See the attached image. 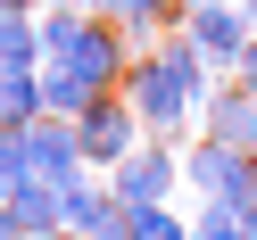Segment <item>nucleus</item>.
Returning <instances> with one entry per match:
<instances>
[{
  "instance_id": "obj_1",
  "label": "nucleus",
  "mask_w": 257,
  "mask_h": 240,
  "mask_svg": "<svg viewBox=\"0 0 257 240\" xmlns=\"http://www.w3.org/2000/svg\"><path fill=\"white\" fill-rule=\"evenodd\" d=\"M116 91L133 100V116L150 124V141H174L191 116H199V108H191V91L166 75V58H158V50H133V67H124V83H116Z\"/></svg>"
},
{
  "instance_id": "obj_2",
  "label": "nucleus",
  "mask_w": 257,
  "mask_h": 240,
  "mask_svg": "<svg viewBox=\"0 0 257 240\" xmlns=\"http://www.w3.org/2000/svg\"><path fill=\"white\" fill-rule=\"evenodd\" d=\"M75 133H83V157H91V174H108L116 157H133L141 141H150V124L133 116V100H124V91H100V100L75 116Z\"/></svg>"
},
{
  "instance_id": "obj_3",
  "label": "nucleus",
  "mask_w": 257,
  "mask_h": 240,
  "mask_svg": "<svg viewBox=\"0 0 257 240\" xmlns=\"http://www.w3.org/2000/svg\"><path fill=\"white\" fill-rule=\"evenodd\" d=\"M183 182L199 190V199H257V149H232V141H199V149H183Z\"/></svg>"
},
{
  "instance_id": "obj_4",
  "label": "nucleus",
  "mask_w": 257,
  "mask_h": 240,
  "mask_svg": "<svg viewBox=\"0 0 257 240\" xmlns=\"http://www.w3.org/2000/svg\"><path fill=\"white\" fill-rule=\"evenodd\" d=\"M174 182H183V149H174V141H141L133 157H116V166H108V190H116L124 207H158V199H174Z\"/></svg>"
},
{
  "instance_id": "obj_5",
  "label": "nucleus",
  "mask_w": 257,
  "mask_h": 240,
  "mask_svg": "<svg viewBox=\"0 0 257 240\" xmlns=\"http://www.w3.org/2000/svg\"><path fill=\"white\" fill-rule=\"evenodd\" d=\"M58 223L83 232V240H124V199L108 182H91V166H83V174L58 182Z\"/></svg>"
},
{
  "instance_id": "obj_6",
  "label": "nucleus",
  "mask_w": 257,
  "mask_h": 240,
  "mask_svg": "<svg viewBox=\"0 0 257 240\" xmlns=\"http://www.w3.org/2000/svg\"><path fill=\"white\" fill-rule=\"evenodd\" d=\"M183 34L199 42V50L216 58L224 75H232V67H240V50H249V34H257V25H249V9H240V0H207V9H183Z\"/></svg>"
},
{
  "instance_id": "obj_7",
  "label": "nucleus",
  "mask_w": 257,
  "mask_h": 240,
  "mask_svg": "<svg viewBox=\"0 0 257 240\" xmlns=\"http://www.w3.org/2000/svg\"><path fill=\"white\" fill-rule=\"evenodd\" d=\"M83 133H75V116H50L42 108L34 124H25V174H50V182H67V174H83Z\"/></svg>"
},
{
  "instance_id": "obj_8",
  "label": "nucleus",
  "mask_w": 257,
  "mask_h": 240,
  "mask_svg": "<svg viewBox=\"0 0 257 240\" xmlns=\"http://www.w3.org/2000/svg\"><path fill=\"white\" fill-rule=\"evenodd\" d=\"M199 124H207V141H232V149H257V91H240L232 75L216 83V100L199 108Z\"/></svg>"
},
{
  "instance_id": "obj_9",
  "label": "nucleus",
  "mask_w": 257,
  "mask_h": 240,
  "mask_svg": "<svg viewBox=\"0 0 257 240\" xmlns=\"http://www.w3.org/2000/svg\"><path fill=\"white\" fill-rule=\"evenodd\" d=\"M91 17H108L133 50H150V42L174 25V0H91Z\"/></svg>"
},
{
  "instance_id": "obj_10",
  "label": "nucleus",
  "mask_w": 257,
  "mask_h": 240,
  "mask_svg": "<svg viewBox=\"0 0 257 240\" xmlns=\"http://www.w3.org/2000/svg\"><path fill=\"white\" fill-rule=\"evenodd\" d=\"M91 100H100V91H91L67 58H42V108H50V116H83Z\"/></svg>"
},
{
  "instance_id": "obj_11",
  "label": "nucleus",
  "mask_w": 257,
  "mask_h": 240,
  "mask_svg": "<svg viewBox=\"0 0 257 240\" xmlns=\"http://www.w3.org/2000/svg\"><path fill=\"white\" fill-rule=\"evenodd\" d=\"M9 215L25 223V240L50 232V223H58V182H50V174H25V182L9 190Z\"/></svg>"
},
{
  "instance_id": "obj_12",
  "label": "nucleus",
  "mask_w": 257,
  "mask_h": 240,
  "mask_svg": "<svg viewBox=\"0 0 257 240\" xmlns=\"http://www.w3.org/2000/svg\"><path fill=\"white\" fill-rule=\"evenodd\" d=\"M34 116H42V67H34V75L0 67V124H17V133H25Z\"/></svg>"
},
{
  "instance_id": "obj_13",
  "label": "nucleus",
  "mask_w": 257,
  "mask_h": 240,
  "mask_svg": "<svg viewBox=\"0 0 257 240\" xmlns=\"http://www.w3.org/2000/svg\"><path fill=\"white\" fill-rule=\"evenodd\" d=\"M124 240H191V223L174 215L166 199L158 207H124Z\"/></svg>"
},
{
  "instance_id": "obj_14",
  "label": "nucleus",
  "mask_w": 257,
  "mask_h": 240,
  "mask_svg": "<svg viewBox=\"0 0 257 240\" xmlns=\"http://www.w3.org/2000/svg\"><path fill=\"white\" fill-rule=\"evenodd\" d=\"M17 182H25V133H17V124H0V199H9Z\"/></svg>"
},
{
  "instance_id": "obj_15",
  "label": "nucleus",
  "mask_w": 257,
  "mask_h": 240,
  "mask_svg": "<svg viewBox=\"0 0 257 240\" xmlns=\"http://www.w3.org/2000/svg\"><path fill=\"white\" fill-rule=\"evenodd\" d=\"M0 240H25V223L9 215V199H0Z\"/></svg>"
},
{
  "instance_id": "obj_16",
  "label": "nucleus",
  "mask_w": 257,
  "mask_h": 240,
  "mask_svg": "<svg viewBox=\"0 0 257 240\" xmlns=\"http://www.w3.org/2000/svg\"><path fill=\"white\" fill-rule=\"evenodd\" d=\"M34 240H83V232H67V223H50V232H34Z\"/></svg>"
},
{
  "instance_id": "obj_17",
  "label": "nucleus",
  "mask_w": 257,
  "mask_h": 240,
  "mask_svg": "<svg viewBox=\"0 0 257 240\" xmlns=\"http://www.w3.org/2000/svg\"><path fill=\"white\" fill-rule=\"evenodd\" d=\"M0 9H25V17H34V9H42V0H0Z\"/></svg>"
},
{
  "instance_id": "obj_18",
  "label": "nucleus",
  "mask_w": 257,
  "mask_h": 240,
  "mask_svg": "<svg viewBox=\"0 0 257 240\" xmlns=\"http://www.w3.org/2000/svg\"><path fill=\"white\" fill-rule=\"evenodd\" d=\"M58 9H91V0H58Z\"/></svg>"
},
{
  "instance_id": "obj_19",
  "label": "nucleus",
  "mask_w": 257,
  "mask_h": 240,
  "mask_svg": "<svg viewBox=\"0 0 257 240\" xmlns=\"http://www.w3.org/2000/svg\"><path fill=\"white\" fill-rule=\"evenodd\" d=\"M240 9H249V25H257V0H240Z\"/></svg>"
},
{
  "instance_id": "obj_20",
  "label": "nucleus",
  "mask_w": 257,
  "mask_h": 240,
  "mask_svg": "<svg viewBox=\"0 0 257 240\" xmlns=\"http://www.w3.org/2000/svg\"><path fill=\"white\" fill-rule=\"evenodd\" d=\"M183 9H207V0H183Z\"/></svg>"
}]
</instances>
